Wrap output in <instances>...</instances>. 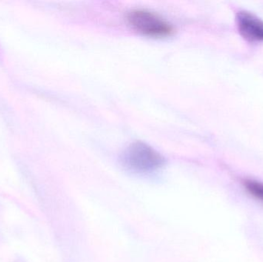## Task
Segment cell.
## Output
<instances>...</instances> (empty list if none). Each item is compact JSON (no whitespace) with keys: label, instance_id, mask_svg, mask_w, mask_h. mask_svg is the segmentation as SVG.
Returning <instances> with one entry per match:
<instances>
[{"label":"cell","instance_id":"cell-2","mask_svg":"<svg viewBox=\"0 0 263 262\" xmlns=\"http://www.w3.org/2000/svg\"><path fill=\"white\" fill-rule=\"evenodd\" d=\"M128 23L137 32L153 37L171 35L173 28L157 14L145 9H135L127 15Z\"/></svg>","mask_w":263,"mask_h":262},{"label":"cell","instance_id":"cell-1","mask_svg":"<svg viewBox=\"0 0 263 262\" xmlns=\"http://www.w3.org/2000/svg\"><path fill=\"white\" fill-rule=\"evenodd\" d=\"M122 163L129 170L146 173L157 170L165 160L160 153L142 142L132 143L122 155Z\"/></svg>","mask_w":263,"mask_h":262},{"label":"cell","instance_id":"cell-3","mask_svg":"<svg viewBox=\"0 0 263 262\" xmlns=\"http://www.w3.org/2000/svg\"><path fill=\"white\" fill-rule=\"evenodd\" d=\"M242 36L250 41H263V21L250 12L242 11L236 15Z\"/></svg>","mask_w":263,"mask_h":262},{"label":"cell","instance_id":"cell-4","mask_svg":"<svg viewBox=\"0 0 263 262\" xmlns=\"http://www.w3.org/2000/svg\"><path fill=\"white\" fill-rule=\"evenodd\" d=\"M245 187L250 195H253L256 199L263 201L262 183L250 180V181L246 182Z\"/></svg>","mask_w":263,"mask_h":262}]
</instances>
